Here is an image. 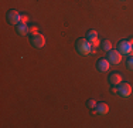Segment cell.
<instances>
[{"label":"cell","mask_w":133,"mask_h":128,"mask_svg":"<svg viewBox=\"0 0 133 128\" xmlns=\"http://www.w3.org/2000/svg\"><path fill=\"white\" fill-rule=\"evenodd\" d=\"M75 49H77V51L79 54H82V56H87V54H91L92 53V43L91 41H88L87 38H78L77 43H75Z\"/></svg>","instance_id":"cell-1"},{"label":"cell","mask_w":133,"mask_h":128,"mask_svg":"<svg viewBox=\"0 0 133 128\" xmlns=\"http://www.w3.org/2000/svg\"><path fill=\"white\" fill-rule=\"evenodd\" d=\"M30 43L31 46H34L36 49H43L45 46V37L41 33H33L30 36Z\"/></svg>","instance_id":"cell-2"},{"label":"cell","mask_w":133,"mask_h":128,"mask_svg":"<svg viewBox=\"0 0 133 128\" xmlns=\"http://www.w3.org/2000/svg\"><path fill=\"white\" fill-rule=\"evenodd\" d=\"M6 19H7V21L10 24H14V26L23 23V21H21L23 20V16H21L17 10H9L7 14H6Z\"/></svg>","instance_id":"cell-3"},{"label":"cell","mask_w":133,"mask_h":128,"mask_svg":"<svg viewBox=\"0 0 133 128\" xmlns=\"http://www.w3.org/2000/svg\"><path fill=\"white\" fill-rule=\"evenodd\" d=\"M116 94H119L120 97H129L132 94V85L122 81L118 85V88H116Z\"/></svg>","instance_id":"cell-4"},{"label":"cell","mask_w":133,"mask_h":128,"mask_svg":"<svg viewBox=\"0 0 133 128\" xmlns=\"http://www.w3.org/2000/svg\"><path fill=\"white\" fill-rule=\"evenodd\" d=\"M106 60L110 64H119L122 61V54L119 53V50H109L108 51V56H106Z\"/></svg>","instance_id":"cell-5"},{"label":"cell","mask_w":133,"mask_h":128,"mask_svg":"<svg viewBox=\"0 0 133 128\" xmlns=\"http://www.w3.org/2000/svg\"><path fill=\"white\" fill-rule=\"evenodd\" d=\"M118 50L120 54H130L133 50V44L129 40H122L118 44Z\"/></svg>","instance_id":"cell-6"},{"label":"cell","mask_w":133,"mask_h":128,"mask_svg":"<svg viewBox=\"0 0 133 128\" xmlns=\"http://www.w3.org/2000/svg\"><path fill=\"white\" fill-rule=\"evenodd\" d=\"M122 80H123L122 74H119V73H110L108 81H109L110 85H119L120 83H122Z\"/></svg>","instance_id":"cell-7"},{"label":"cell","mask_w":133,"mask_h":128,"mask_svg":"<svg viewBox=\"0 0 133 128\" xmlns=\"http://www.w3.org/2000/svg\"><path fill=\"white\" fill-rule=\"evenodd\" d=\"M95 114H99V115H105L108 114V111H109V105L105 104V102H98L96 107L94 108Z\"/></svg>","instance_id":"cell-8"},{"label":"cell","mask_w":133,"mask_h":128,"mask_svg":"<svg viewBox=\"0 0 133 128\" xmlns=\"http://www.w3.org/2000/svg\"><path fill=\"white\" fill-rule=\"evenodd\" d=\"M109 67H110V63L106 59H101V60H98V63H96V68H98V71H101V73H105L109 70Z\"/></svg>","instance_id":"cell-9"},{"label":"cell","mask_w":133,"mask_h":128,"mask_svg":"<svg viewBox=\"0 0 133 128\" xmlns=\"http://www.w3.org/2000/svg\"><path fill=\"white\" fill-rule=\"evenodd\" d=\"M85 38H87L88 41H91L94 47H96V46H98V33H96L95 30H88L87 37H85Z\"/></svg>","instance_id":"cell-10"},{"label":"cell","mask_w":133,"mask_h":128,"mask_svg":"<svg viewBox=\"0 0 133 128\" xmlns=\"http://www.w3.org/2000/svg\"><path fill=\"white\" fill-rule=\"evenodd\" d=\"M16 30H17V33L20 34V36H26L30 28H28V26L26 23H20V24L16 26Z\"/></svg>","instance_id":"cell-11"},{"label":"cell","mask_w":133,"mask_h":128,"mask_svg":"<svg viewBox=\"0 0 133 128\" xmlns=\"http://www.w3.org/2000/svg\"><path fill=\"white\" fill-rule=\"evenodd\" d=\"M101 49H102L103 51H109V50H112V41L110 40H108V38H105V40H102L101 41Z\"/></svg>","instance_id":"cell-12"},{"label":"cell","mask_w":133,"mask_h":128,"mask_svg":"<svg viewBox=\"0 0 133 128\" xmlns=\"http://www.w3.org/2000/svg\"><path fill=\"white\" fill-rule=\"evenodd\" d=\"M126 67H128L129 70H132V71H133V56L128 57V60H126Z\"/></svg>","instance_id":"cell-13"},{"label":"cell","mask_w":133,"mask_h":128,"mask_svg":"<svg viewBox=\"0 0 133 128\" xmlns=\"http://www.w3.org/2000/svg\"><path fill=\"white\" fill-rule=\"evenodd\" d=\"M96 104H98V102L95 101V100H88V101H87V105L91 108V110H94V108L96 107Z\"/></svg>","instance_id":"cell-14"}]
</instances>
